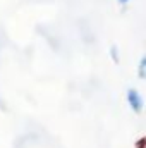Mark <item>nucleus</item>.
<instances>
[{"label":"nucleus","mask_w":146,"mask_h":148,"mask_svg":"<svg viewBox=\"0 0 146 148\" xmlns=\"http://www.w3.org/2000/svg\"><path fill=\"white\" fill-rule=\"evenodd\" d=\"M110 57H112V60H113L115 64H119L120 55H119V50H117V47H115V45H112V47H110Z\"/></svg>","instance_id":"3"},{"label":"nucleus","mask_w":146,"mask_h":148,"mask_svg":"<svg viewBox=\"0 0 146 148\" xmlns=\"http://www.w3.org/2000/svg\"><path fill=\"white\" fill-rule=\"evenodd\" d=\"M138 76H139V79H145L146 77V57L143 55L141 59H139V67H138Z\"/></svg>","instance_id":"2"},{"label":"nucleus","mask_w":146,"mask_h":148,"mask_svg":"<svg viewBox=\"0 0 146 148\" xmlns=\"http://www.w3.org/2000/svg\"><path fill=\"white\" fill-rule=\"evenodd\" d=\"M127 103H129V109L134 112V114H141L145 109V100L141 97V93L134 88H129L127 90Z\"/></svg>","instance_id":"1"},{"label":"nucleus","mask_w":146,"mask_h":148,"mask_svg":"<svg viewBox=\"0 0 146 148\" xmlns=\"http://www.w3.org/2000/svg\"><path fill=\"white\" fill-rule=\"evenodd\" d=\"M138 143H139V145H138V147H139V148H143V143H145V140H139V141H138Z\"/></svg>","instance_id":"4"},{"label":"nucleus","mask_w":146,"mask_h":148,"mask_svg":"<svg viewBox=\"0 0 146 148\" xmlns=\"http://www.w3.org/2000/svg\"><path fill=\"white\" fill-rule=\"evenodd\" d=\"M117 2H119V3H122V5H124V3H127V2H129V0H117Z\"/></svg>","instance_id":"5"}]
</instances>
